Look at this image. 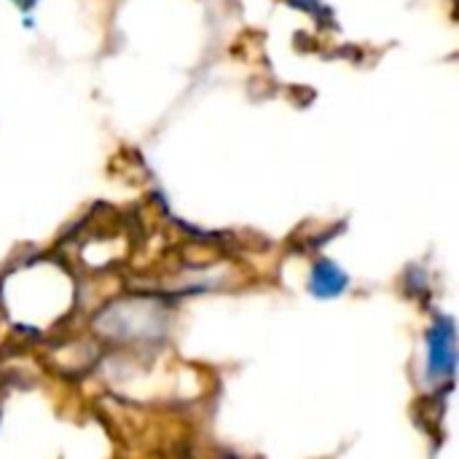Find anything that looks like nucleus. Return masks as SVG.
<instances>
[{"label": "nucleus", "mask_w": 459, "mask_h": 459, "mask_svg": "<svg viewBox=\"0 0 459 459\" xmlns=\"http://www.w3.org/2000/svg\"><path fill=\"white\" fill-rule=\"evenodd\" d=\"M344 288H347V274L336 264L320 261L312 269V293H317L320 299H333L344 293Z\"/></svg>", "instance_id": "f03ea898"}, {"label": "nucleus", "mask_w": 459, "mask_h": 459, "mask_svg": "<svg viewBox=\"0 0 459 459\" xmlns=\"http://www.w3.org/2000/svg\"><path fill=\"white\" fill-rule=\"evenodd\" d=\"M428 371H430V379H446L455 371V328L449 320L438 323L430 333Z\"/></svg>", "instance_id": "f257e3e1"}]
</instances>
